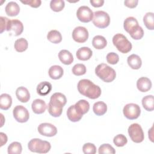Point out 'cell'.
I'll return each instance as SVG.
<instances>
[{
    "instance_id": "obj_1",
    "label": "cell",
    "mask_w": 154,
    "mask_h": 154,
    "mask_svg": "<svg viewBox=\"0 0 154 154\" xmlns=\"http://www.w3.org/2000/svg\"><path fill=\"white\" fill-rule=\"evenodd\" d=\"M80 94L91 99L98 98L101 94V89L89 79H81L77 85Z\"/></svg>"
},
{
    "instance_id": "obj_2",
    "label": "cell",
    "mask_w": 154,
    "mask_h": 154,
    "mask_svg": "<svg viewBox=\"0 0 154 154\" xmlns=\"http://www.w3.org/2000/svg\"><path fill=\"white\" fill-rule=\"evenodd\" d=\"M96 75L103 82H111L114 81L116 76L114 69L105 63H101L97 66L95 69Z\"/></svg>"
},
{
    "instance_id": "obj_3",
    "label": "cell",
    "mask_w": 154,
    "mask_h": 154,
    "mask_svg": "<svg viewBox=\"0 0 154 154\" xmlns=\"http://www.w3.org/2000/svg\"><path fill=\"white\" fill-rule=\"evenodd\" d=\"M28 147L32 152L46 153L50 150L51 146L50 143L47 141L42 140L39 138H33L29 141Z\"/></svg>"
},
{
    "instance_id": "obj_4",
    "label": "cell",
    "mask_w": 154,
    "mask_h": 154,
    "mask_svg": "<svg viewBox=\"0 0 154 154\" xmlns=\"http://www.w3.org/2000/svg\"><path fill=\"white\" fill-rule=\"evenodd\" d=\"M112 43L117 50L122 53L126 54L132 49V44L122 34H116L112 37Z\"/></svg>"
},
{
    "instance_id": "obj_5",
    "label": "cell",
    "mask_w": 154,
    "mask_h": 154,
    "mask_svg": "<svg viewBox=\"0 0 154 154\" xmlns=\"http://www.w3.org/2000/svg\"><path fill=\"white\" fill-rule=\"evenodd\" d=\"M93 23L97 28H105L108 26L110 23L109 14L104 11H96L93 13Z\"/></svg>"
},
{
    "instance_id": "obj_6",
    "label": "cell",
    "mask_w": 154,
    "mask_h": 154,
    "mask_svg": "<svg viewBox=\"0 0 154 154\" xmlns=\"http://www.w3.org/2000/svg\"><path fill=\"white\" fill-rule=\"evenodd\" d=\"M128 134L132 141L136 143H141L144 138L141 126L138 123H133L128 128Z\"/></svg>"
},
{
    "instance_id": "obj_7",
    "label": "cell",
    "mask_w": 154,
    "mask_h": 154,
    "mask_svg": "<svg viewBox=\"0 0 154 154\" xmlns=\"http://www.w3.org/2000/svg\"><path fill=\"white\" fill-rule=\"evenodd\" d=\"M125 117L129 120H134L138 118L141 114L140 107L135 103H131L126 104L123 109Z\"/></svg>"
},
{
    "instance_id": "obj_8",
    "label": "cell",
    "mask_w": 154,
    "mask_h": 154,
    "mask_svg": "<svg viewBox=\"0 0 154 154\" xmlns=\"http://www.w3.org/2000/svg\"><path fill=\"white\" fill-rule=\"evenodd\" d=\"M13 117L19 123L26 122L29 118V114L28 109L22 105L16 106L13 110Z\"/></svg>"
},
{
    "instance_id": "obj_9",
    "label": "cell",
    "mask_w": 154,
    "mask_h": 154,
    "mask_svg": "<svg viewBox=\"0 0 154 154\" xmlns=\"http://www.w3.org/2000/svg\"><path fill=\"white\" fill-rule=\"evenodd\" d=\"M76 16L79 21L87 23L93 20V12L88 6L82 5L77 10Z\"/></svg>"
},
{
    "instance_id": "obj_10",
    "label": "cell",
    "mask_w": 154,
    "mask_h": 154,
    "mask_svg": "<svg viewBox=\"0 0 154 154\" xmlns=\"http://www.w3.org/2000/svg\"><path fill=\"white\" fill-rule=\"evenodd\" d=\"M72 38L77 43H84L88 38V31L85 27L77 26L72 32Z\"/></svg>"
},
{
    "instance_id": "obj_11",
    "label": "cell",
    "mask_w": 154,
    "mask_h": 154,
    "mask_svg": "<svg viewBox=\"0 0 154 154\" xmlns=\"http://www.w3.org/2000/svg\"><path fill=\"white\" fill-rule=\"evenodd\" d=\"M37 129L42 135L46 137H53L57 133V128L52 124L49 123H43L40 124Z\"/></svg>"
},
{
    "instance_id": "obj_12",
    "label": "cell",
    "mask_w": 154,
    "mask_h": 154,
    "mask_svg": "<svg viewBox=\"0 0 154 154\" xmlns=\"http://www.w3.org/2000/svg\"><path fill=\"white\" fill-rule=\"evenodd\" d=\"M23 30V23L18 19L9 20L7 25V31H13L15 36H18L22 34Z\"/></svg>"
},
{
    "instance_id": "obj_13",
    "label": "cell",
    "mask_w": 154,
    "mask_h": 154,
    "mask_svg": "<svg viewBox=\"0 0 154 154\" xmlns=\"http://www.w3.org/2000/svg\"><path fill=\"white\" fill-rule=\"evenodd\" d=\"M67 102V99L64 94L61 93H54L51 98L49 103L55 106L63 108Z\"/></svg>"
},
{
    "instance_id": "obj_14",
    "label": "cell",
    "mask_w": 154,
    "mask_h": 154,
    "mask_svg": "<svg viewBox=\"0 0 154 154\" xmlns=\"http://www.w3.org/2000/svg\"><path fill=\"white\" fill-rule=\"evenodd\" d=\"M137 87L140 91H148L152 87V82L148 78L141 77L137 81Z\"/></svg>"
},
{
    "instance_id": "obj_15",
    "label": "cell",
    "mask_w": 154,
    "mask_h": 154,
    "mask_svg": "<svg viewBox=\"0 0 154 154\" xmlns=\"http://www.w3.org/2000/svg\"><path fill=\"white\" fill-rule=\"evenodd\" d=\"M16 96L17 99L23 103H26L30 99V94L28 89L23 86L19 87L16 89Z\"/></svg>"
},
{
    "instance_id": "obj_16",
    "label": "cell",
    "mask_w": 154,
    "mask_h": 154,
    "mask_svg": "<svg viewBox=\"0 0 154 154\" xmlns=\"http://www.w3.org/2000/svg\"><path fill=\"white\" fill-rule=\"evenodd\" d=\"M31 108L34 113L40 114L45 111L46 109V104L43 100L37 99L32 102Z\"/></svg>"
},
{
    "instance_id": "obj_17",
    "label": "cell",
    "mask_w": 154,
    "mask_h": 154,
    "mask_svg": "<svg viewBox=\"0 0 154 154\" xmlns=\"http://www.w3.org/2000/svg\"><path fill=\"white\" fill-rule=\"evenodd\" d=\"M93 54L91 49L88 47H82L76 51V55L78 60L87 61L89 60Z\"/></svg>"
},
{
    "instance_id": "obj_18",
    "label": "cell",
    "mask_w": 154,
    "mask_h": 154,
    "mask_svg": "<svg viewBox=\"0 0 154 154\" xmlns=\"http://www.w3.org/2000/svg\"><path fill=\"white\" fill-rule=\"evenodd\" d=\"M67 116L69 120L72 122H76L82 119L83 115L78 112V111L76 109L75 105H72L67 109Z\"/></svg>"
},
{
    "instance_id": "obj_19",
    "label": "cell",
    "mask_w": 154,
    "mask_h": 154,
    "mask_svg": "<svg viewBox=\"0 0 154 154\" xmlns=\"http://www.w3.org/2000/svg\"><path fill=\"white\" fill-rule=\"evenodd\" d=\"M58 58L60 61L66 65H69L73 61V57L72 53L66 49H63L59 52Z\"/></svg>"
},
{
    "instance_id": "obj_20",
    "label": "cell",
    "mask_w": 154,
    "mask_h": 154,
    "mask_svg": "<svg viewBox=\"0 0 154 154\" xmlns=\"http://www.w3.org/2000/svg\"><path fill=\"white\" fill-rule=\"evenodd\" d=\"M6 14L9 16H16L20 11L19 5L14 1L9 2L5 8Z\"/></svg>"
},
{
    "instance_id": "obj_21",
    "label": "cell",
    "mask_w": 154,
    "mask_h": 154,
    "mask_svg": "<svg viewBox=\"0 0 154 154\" xmlns=\"http://www.w3.org/2000/svg\"><path fill=\"white\" fill-rule=\"evenodd\" d=\"M52 90V84L48 81H43L39 83L37 87V93L40 96L48 94Z\"/></svg>"
},
{
    "instance_id": "obj_22",
    "label": "cell",
    "mask_w": 154,
    "mask_h": 154,
    "mask_svg": "<svg viewBox=\"0 0 154 154\" xmlns=\"http://www.w3.org/2000/svg\"><path fill=\"white\" fill-rule=\"evenodd\" d=\"M48 73L49 77L51 79H58L63 76L64 71L63 68L60 66L54 65L49 68Z\"/></svg>"
},
{
    "instance_id": "obj_23",
    "label": "cell",
    "mask_w": 154,
    "mask_h": 154,
    "mask_svg": "<svg viewBox=\"0 0 154 154\" xmlns=\"http://www.w3.org/2000/svg\"><path fill=\"white\" fill-rule=\"evenodd\" d=\"M127 62L128 65L132 69H139L142 64V61L140 57L136 54H132L128 57Z\"/></svg>"
},
{
    "instance_id": "obj_24",
    "label": "cell",
    "mask_w": 154,
    "mask_h": 154,
    "mask_svg": "<svg viewBox=\"0 0 154 154\" xmlns=\"http://www.w3.org/2000/svg\"><path fill=\"white\" fill-rule=\"evenodd\" d=\"M138 22L137 20L134 17H128L125 20L123 23V27L125 30L129 33L131 31H132L135 28L138 26Z\"/></svg>"
},
{
    "instance_id": "obj_25",
    "label": "cell",
    "mask_w": 154,
    "mask_h": 154,
    "mask_svg": "<svg viewBox=\"0 0 154 154\" xmlns=\"http://www.w3.org/2000/svg\"><path fill=\"white\" fill-rule=\"evenodd\" d=\"M12 104V98L8 94L3 93L0 96V108L3 110L8 109Z\"/></svg>"
},
{
    "instance_id": "obj_26",
    "label": "cell",
    "mask_w": 154,
    "mask_h": 154,
    "mask_svg": "<svg viewBox=\"0 0 154 154\" xmlns=\"http://www.w3.org/2000/svg\"><path fill=\"white\" fill-rule=\"evenodd\" d=\"M92 45L95 49H102L106 46L107 42L103 36L97 35L93 37L92 40Z\"/></svg>"
},
{
    "instance_id": "obj_27",
    "label": "cell",
    "mask_w": 154,
    "mask_h": 154,
    "mask_svg": "<svg viewBox=\"0 0 154 154\" xmlns=\"http://www.w3.org/2000/svg\"><path fill=\"white\" fill-rule=\"evenodd\" d=\"M93 110L96 115L99 116H103L106 113L107 111V105L105 102L102 101H99L94 103Z\"/></svg>"
},
{
    "instance_id": "obj_28",
    "label": "cell",
    "mask_w": 154,
    "mask_h": 154,
    "mask_svg": "<svg viewBox=\"0 0 154 154\" xmlns=\"http://www.w3.org/2000/svg\"><path fill=\"white\" fill-rule=\"evenodd\" d=\"M142 105L143 108L148 111L154 109V99L153 95H147L142 99Z\"/></svg>"
},
{
    "instance_id": "obj_29",
    "label": "cell",
    "mask_w": 154,
    "mask_h": 154,
    "mask_svg": "<svg viewBox=\"0 0 154 154\" xmlns=\"http://www.w3.org/2000/svg\"><path fill=\"white\" fill-rule=\"evenodd\" d=\"M75 106L76 109L78 111L79 113L82 115L86 114L90 109V104L89 103L84 99H81L78 101L75 104Z\"/></svg>"
},
{
    "instance_id": "obj_30",
    "label": "cell",
    "mask_w": 154,
    "mask_h": 154,
    "mask_svg": "<svg viewBox=\"0 0 154 154\" xmlns=\"http://www.w3.org/2000/svg\"><path fill=\"white\" fill-rule=\"evenodd\" d=\"M47 38L51 42L57 44L61 42L62 35L58 31L53 29L48 32V34H47Z\"/></svg>"
},
{
    "instance_id": "obj_31",
    "label": "cell",
    "mask_w": 154,
    "mask_h": 154,
    "mask_svg": "<svg viewBox=\"0 0 154 154\" xmlns=\"http://www.w3.org/2000/svg\"><path fill=\"white\" fill-rule=\"evenodd\" d=\"M28 46V41L24 38H20L14 42V47L17 52H22L25 51Z\"/></svg>"
},
{
    "instance_id": "obj_32",
    "label": "cell",
    "mask_w": 154,
    "mask_h": 154,
    "mask_svg": "<svg viewBox=\"0 0 154 154\" xmlns=\"http://www.w3.org/2000/svg\"><path fill=\"white\" fill-rule=\"evenodd\" d=\"M143 22L148 29L153 30L154 29V13H147L143 17Z\"/></svg>"
},
{
    "instance_id": "obj_33",
    "label": "cell",
    "mask_w": 154,
    "mask_h": 154,
    "mask_svg": "<svg viewBox=\"0 0 154 154\" xmlns=\"http://www.w3.org/2000/svg\"><path fill=\"white\" fill-rule=\"evenodd\" d=\"M22 150V147L21 144L17 141L11 143L7 149L8 154H20L21 153Z\"/></svg>"
},
{
    "instance_id": "obj_34",
    "label": "cell",
    "mask_w": 154,
    "mask_h": 154,
    "mask_svg": "<svg viewBox=\"0 0 154 154\" xmlns=\"http://www.w3.org/2000/svg\"><path fill=\"white\" fill-rule=\"evenodd\" d=\"M65 6L64 1L63 0H52L50 2L51 8L55 12L61 11Z\"/></svg>"
},
{
    "instance_id": "obj_35",
    "label": "cell",
    "mask_w": 154,
    "mask_h": 154,
    "mask_svg": "<svg viewBox=\"0 0 154 154\" xmlns=\"http://www.w3.org/2000/svg\"><path fill=\"white\" fill-rule=\"evenodd\" d=\"M129 34L133 39L140 40L142 38V37L144 35V31L142 27L138 25L136 28H135L132 31H131Z\"/></svg>"
},
{
    "instance_id": "obj_36",
    "label": "cell",
    "mask_w": 154,
    "mask_h": 154,
    "mask_svg": "<svg viewBox=\"0 0 154 154\" xmlns=\"http://www.w3.org/2000/svg\"><path fill=\"white\" fill-rule=\"evenodd\" d=\"M86 70L87 69L85 66L80 63L74 65L72 69V73L76 76H81L84 75L86 73Z\"/></svg>"
},
{
    "instance_id": "obj_37",
    "label": "cell",
    "mask_w": 154,
    "mask_h": 154,
    "mask_svg": "<svg viewBox=\"0 0 154 154\" xmlns=\"http://www.w3.org/2000/svg\"><path fill=\"white\" fill-rule=\"evenodd\" d=\"M48 110L51 116H52L54 117H58L61 115V113L63 111V108H59L57 106H55L49 102L48 105Z\"/></svg>"
},
{
    "instance_id": "obj_38",
    "label": "cell",
    "mask_w": 154,
    "mask_h": 154,
    "mask_svg": "<svg viewBox=\"0 0 154 154\" xmlns=\"http://www.w3.org/2000/svg\"><path fill=\"white\" fill-rule=\"evenodd\" d=\"M98 152L99 154H114L116 153V150L109 144H103L99 147Z\"/></svg>"
},
{
    "instance_id": "obj_39",
    "label": "cell",
    "mask_w": 154,
    "mask_h": 154,
    "mask_svg": "<svg viewBox=\"0 0 154 154\" xmlns=\"http://www.w3.org/2000/svg\"><path fill=\"white\" fill-rule=\"evenodd\" d=\"M127 142V138L123 134H118L113 139V143L117 147H123L126 144Z\"/></svg>"
},
{
    "instance_id": "obj_40",
    "label": "cell",
    "mask_w": 154,
    "mask_h": 154,
    "mask_svg": "<svg viewBox=\"0 0 154 154\" xmlns=\"http://www.w3.org/2000/svg\"><path fill=\"white\" fill-rule=\"evenodd\" d=\"M82 151L85 154H94L96 152V147L94 144L87 143L84 144Z\"/></svg>"
},
{
    "instance_id": "obj_41",
    "label": "cell",
    "mask_w": 154,
    "mask_h": 154,
    "mask_svg": "<svg viewBox=\"0 0 154 154\" xmlns=\"http://www.w3.org/2000/svg\"><path fill=\"white\" fill-rule=\"evenodd\" d=\"M106 61L111 64H116L119 61V55L115 52H109L106 55Z\"/></svg>"
},
{
    "instance_id": "obj_42",
    "label": "cell",
    "mask_w": 154,
    "mask_h": 154,
    "mask_svg": "<svg viewBox=\"0 0 154 154\" xmlns=\"http://www.w3.org/2000/svg\"><path fill=\"white\" fill-rule=\"evenodd\" d=\"M21 2L26 5H30L33 8H37L40 6L42 1L40 0H27V1H21Z\"/></svg>"
},
{
    "instance_id": "obj_43",
    "label": "cell",
    "mask_w": 154,
    "mask_h": 154,
    "mask_svg": "<svg viewBox=\"0 0 154 154\" xmlns=\"http://www.w3.org/2000/svg\"><path fill=\"white\" fill-rule=\"evenodd\" d=\"M0 19H1V31H0V32L2 33L4 30H7L8 22L10 19H8L6 17H3V16H1Z\"/></svg>"
},
{
    "instance_id": "obj_44",
    "label": "cell",
    "mask_w": 154,
    "mask_h": 154,
    "mask_svg": "<svg viewBox=\"0 0 154 154\" xmlns=\"http://www.w3.org/2000/svg\"><path fill=\"white\" fill-rule=\"evenodd\" d=\"M138 3V0H126L124 1V4L125 6L131 8L136 7Z\"/></svg>"
},
{
    "instance_id": "obj_45",
    "label": "cell",
    "mask_w": 154,
    "mask_h": 154,
    "mask_svg": "<svg viewBox=\"0 0 154 154\" xmlns=\"http://www.w3.org/2000/svg\"><path fill=\"white\" fill-rule=\"evenodd\" d=\"M90 2L94 7H100L103 5V0H90Z\"/></svg>"
},
{
    "instance_id": "obj_46",
    "label": "cell",
    "mask_w": 154,
    "mask_h": 154,
    "mask_svg": "<svg viewBox=\"0 0 154 154\" xmlns=\"http://www.w3.org/2000/svg\"><path fill=\"white\" fill-rule=\"evenodd\" d=\"M0 136H1V145H0V146L1 147L7 142V136L5 134H4L3 132L0 133Z\"/></svg>"
}]
</instances>
